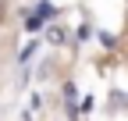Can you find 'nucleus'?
Segmentation results:
<instances>
[{"label":"nucleus","instance_id":"obj_1","mask_svg":"<svg viewBox=\"0 0 128 121\" xmlns=\"http://www.w3.org/2000/svg\"><path fill=\"white\" fill-rule=\"evenodd\" d=\"M4 14H7V0H0V22H4Z\"/></svg>","mask_w":128,"mask_h":121}]
</instances>
